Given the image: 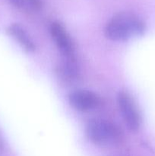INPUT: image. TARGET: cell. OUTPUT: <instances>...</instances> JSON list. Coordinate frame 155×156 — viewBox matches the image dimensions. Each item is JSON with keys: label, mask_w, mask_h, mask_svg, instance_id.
Listing matches in <instances>:
<instances>
[{"label": "cell", "mask_w": 155, "mask_h": 156, "mask_svg": "<svg viewBox=\"0 0 155 156\" xmlns=\"http://www.w3.org/2000/svg\"><path fill=\"white\" fill-rule=\"evenodd\" d=\"M144 21L130 12H121L114 15L106 24L104 34L106 38L113 41H123L144 33Z\"/></svg>", "instance_id": "1"}, {"label": "cell", "mask_w": 155, "mask_h": 156, "mask_svg": "<svg viewBox=\"0 0 155 156\" xmlns=\"http://www.w3.org/2000/svg\"><path fill=\"white\" fill-rule=\"evenodd\" d=\"M86 133L90 141L102 147L115 146L122 140V133L118 126L103 119L89 120L86 126Z\"/></svg>", "instance_id": "2"}, {"label": "cell", "mask_w": 155, "mask_h": 156, "mask_svg": "<svg viewBox=\"0 0 155 156\" xmlns=\"http://www.w3.org/2000/svg\"><path fill=\"white\" fill-rule=\"evenodd\" d=\"M117 102L125 123L131 131H138L141 127V117L132 96L126 91L119 93Z\"/></svg>", "instance_id": "3"}, {"label": "cell", "mask_w": 155, "mask_h": 156, "mask_svg": "<svg viewBox=\"0 0 155 156\" xmlns=\"http://www.w3.org/2000/svg\"><path fill=\"white\" fill-rule=\"evenodd\" d=\"M68 101L72 108L78 111H93L100 105V98L96 93L89 90L78 89L68 95Z\"/></svg>", "instance_id": "4"}, {"label": "cell", "mask_w": 155, "mask_h": 156, "mask_svg": "<svg viewBox=\"0 0 155 156\" xmlns=\"http://www.w3.org/2000/svg\"><path fill=\"white\" fill-rule=\"evenodd\" d=\"M50 33L58 49L63 56H74V46L71 37L61 23L54 21L50 26Z\"/></svg>", "instance_id": "5"}, {"label": "cell", "mask_w": 155, "mask_h": 156, "mask_svg": "<svg viewBox=\"0 0 155 156\" xmlns=\"http://www.w3.org/2000/svg\"><path fill=\"white\" fill-rule=\"evenodd\" d=\"M56 73L65 82H73L79 76V67L74 56H63L57 66Z\"/></svg>", "instance_id": "6"}, {"label": "cell", "mask_w": 155, "mask_h": 156, "mask_svg": "<svg viewBox=\"0 0 155 156\" xmlns=\"http://www.w3.org/2000/svg\"><path fill=\"white\" fill-rule=\"evenodd\" d=\"M7 31L15 41H18L20 45L28 53L33 52L36 49L34 43L27 34L25 29L19 24L14 23L7 29Z\"/></svg>", "instance_id": "7"}, {"label": "cell", "mask_w": 155, "mask_h": 156, "mask_svg": "<svg viewBox=\"0 0 155 156\" xmlns=\"http://www.w3.org/2000/svg\"><path fill=\"white\" fill-rule=\"evenodd\" d=\"M13 6L22 11H30L26 0H8Z\"/></svg>", "instance_id": "8"}, {"label": "cell", "mask_w": 155, "mask_h": 156, "mask_svg": "<svg viewBox=\"0 0 155 156\" xmlns=\"http://www.w3.org/2000/svg\"><path fill=\"white\" fill-rule=\"evenodd\" d=\"M30 11H38L42 8V0H26Z\"/></svg>", "instance_id": "9"}, {"label": "cell", "mask_w": 155, "mask_h": 156, "mask_svg": "<svg viewBox=\"0 0 155 156\" xmlns=\"http://www.w3.org/2000/svg\"><path fill=\"white\" fill-rule=\"evenodd\" d=\"M4 149V143H3V140L2 138V136L0 134V152H2Z\"/></svg>", "instance_id": "10"}]
</instances>
